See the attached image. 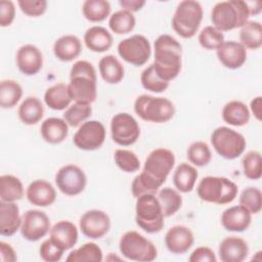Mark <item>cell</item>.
Wrapping results in <instances>:
<instances>
[{"label": "cell", "mask_w": 262, "mask_h": 262, "mask_svg": "<svg viewBox=\"0 0 262 262\" xmlns=\"http://www.w3.org/2000/svg\"><path fill=\"white\" fill-rule=\"evenodd\" d=\"M154 68L157 74L165 81L175 79L181 71L182 47L172 36L164 34L159 36L155 43Z\"/></svg>", "instance_id": "obj_1"}, {"label": "cell", "mask_w": 262, "mask_h": 262, "mask_svg": "<svg viewBox=\"0 0 262 262\" xmlns=\"http://www.w3.org/2000/svg\"><path fill=\"white\" fill-rule=\"evenodd\" d=\"M69 93L75 102L91 104L97 96L96 72L87 60L76 61L70 72Z\"/></svg>", "instance_id": "obj_2"}, {"label": "cell", "mask_w": 262, "mask_h": 262, "mask_svg": "<svg viewBox=\"0 0 262 262\" xmlns=\"http://www.w3.org/2000/svg\"><path fill=\"white\" fill-rule=\"evenodd\" d=\"M250 9L247 1L228 0L214 5L211 11V21L220 32L242 28L250 17Z\"/></svg>", "instance_id": "obj_3"}, {"label": "cell", "mask_w": 262, "mask_h": 262, "mask_svg": "<svg viewBox=\"0 0 262 262\" xmlns=\"http://www.w3.org/2000/svg\"><path fill=\"white\" fill-rule=\"evenodd\" d=\"M237 190V185L233 181L219 176L204 177L196 187L201 200L217 205L231 203L236 198Z\"/></svg>", "instance_id": "obj_4"}, {"label": "cell", "mask_w": 262, "mask_h": 262, "mask_svg": "<svg viewBox=\"0 0 262 262\" xmlns=\"http://www.w3.org/2000/svg\"><path fill=\"white\" fill-rule=\"evenodd\" d=\"M136 224L147 233H156L164 227V215L155 193H144L136 198Z\"/></svg>", "instance_id": "obj_5"}, {"label": "cell", "mask_w": 262, "mask_h": 262, "mask_svg": "<svg viewBox=\"0 0 262 262\" xmlns=\"http://www.w3.org/2000/svg\"><path fill=\"white\" fill-rule=\"evenodd\" d=\"M203 8L200 2L194 0L181 1L172 17V28L182 38H192L202 23Z\"/></svg>", "instance_id": "obj_6"}, {"label": "cell", "mask_w": 262, "mask_h": 262, "mask_svg": "<svg viewBox=\"0 0 262 262\" xmlns=\"http://www.w3.org/2000/svg\"><path fill=\"white\" fill-rule=\"evenodd\" d=\"M134 111L143 121L152 123H165L175 115V106L166 97H156L142 94L135 99Z\"/></svg>", "instance_id": "obj_7"}, {"label": "cell", "mask_w": 262, "mask_h": 262, "mask_svg": "<svg viewBox=\"0 0 262 262\" xmlns=\"http://www.w3.org/2000/svg\"><path fill=\"white\" fill-rule=\"evenodd\" d=\"M174 164L175 156L170 149L156 148L147 156L140 174L159 189L165 183Z\"/></svg>", "instance_id": "obj_8"}, {"label": "cell", "mask_w": 262, "mask_h": 262, "mask_svg": "<svg viewBox=\"0 0 262 262\" xmlns=\"http://www.w3.org/2000/svg\"><path fill=\"white\" fill-rule=\"evenodd\" d=\"M119 248L122 255L132 261L150 262L158 256L155 245L134 230L127 231L121 236Z\"/></svg>", "instance_id": "obj_9"}, {"label": "cell", "mask_w": 262, "mask_h": 262, "mask_svg": "<svg viewBox=\"0 0 262 262\" xmlns=\"http://www.w3.org/2000/svg\"><path fill=\"white\" fill-rule=\"evenodd\" d=\"M211 143L217 154L226 160L238 158L247 145L244 135L225 126L218 127L212 132Z\"/></svg>", "instance_id": "obj_10"}, {"label": "cell", "mask_w": 262, "mask_h": 262, "mask_svg": "<svg viewBox=\"0 0 262 262\" xmlns=\"http://www.w3.org/2000/svg\"><path fill=\"white\" fill-rule=\"evenodd\" d=\"M119 55L127 62L140 67L147 62L151 54L148 40L142 35H133L118 44Z\"/></svg>", "instance_id": "obj_11"}, {"label": "cell", "mask_w": 262, "mask_h": 262, "mask_svg": "<svg viewBox=\"0 0 262 262\" xmlns=\"http://www.w3.org/2000/svg\"><path fill=\"white\" fill-rule=\"evenodd\" d=\"M111 134L117 144L129 146L137 141L140 128L137 121L130 114L119 113L112 118Z\"/></svg>", "instance_id": "obj_12"}, {"label": "cell", "mask_w": 262, "mask_h": 262, "mask_svg": "<svg viewBox=\"0 0 262 262\" xmlns=\"http://www.w3.org/2000/svg\"><path fill=\"white\" fill-rule=\"evenodd\" d=\"M105 139V128L99 121H86L74 135V144L82 150H95Z\"/></svg>", "instance_id": "obj_13"}, {"label": "cell", "mask_w": 262, "mask_h": 262, "mask_svg": "<svg viewBox=\"0 0 262 262\" xmlns=\"http://www.w3.org/2000/svg\"><path fill=\"white\" fill-rule=\"evenodd\" d=\"M57 188L67 195H77L81 193L87 183L84 171L73 164L61 167L55 175Z\"/></svg>", "instance_id": "obj_14"}, {"label": "cell", "mask_w": 262, "mask_h": 262, "mask_svg": "<svg viewBox=\"0 0 262 262\" xmlns=\"http://www.w3.org/2000/svg\"><path fill=\"white\" fill-rule=\"evenodd\" d=\"M50 231V220L40 210H28L21 217L20 233L30 242H37Z\"/></svg>", "instance_id": "obj_15"}, {"label": "cell", "mask_w": 262, "mask_h": 262, "mask_svg": "<svg viewBox=\"0 0 262 262\" xmlns=\"http://www.w3.org/2000/svg\"><path fill=\"white\" fill-rule=\"evenodd\" d=\"M82 233L92 239L105 235L111 228V220L106 213L100 210H89L80 218L79 222Z\"/></svg>", "instance_id": "obj_16"}, {"label": "cell", "mask_w": 262, "mask_h": 262, "mask_svg": "<svg viewBox=\"0 0 262 262\" xmlns=\"http://www.w3.org/2000/svg\"><path fill=\"white\" fill-rule=\"evenodd\" d=\"M16 66L26 76L36 75L43 67V54L35 45L26 44L16 52Z\"/></svg>", "instance_id": "obj_17"}, {"label": "cell", "mask_w": 262, "mask_h": 262, "mask_svg": "<svg viewBox=\"0 0 262 262\" xmlns=\"http://www.w3.org/2000/svg\"><path fill=\"white\" fill-rule=\"evenodd\" d=\"M192 231L183 225L172 226L165 235V245L173 254H183L193 245Z\"/></svg>", "instance_id": "obj_18"}, {"label": "cell", "mask_w": 262, "mask_h": 262, "mask_svg": "<svg viewBox=\"0 0 262 262\" xmlns=\"http://www.w3.org/2000/svg\"><path fill=\"white\" fill-rule=\"evenodd\" d=\"M219 61L227 69L241 68L247 60V49L236 41H224L217 49Z\"/></svg>", "instance_id": "obj_19"}, {"label": "cell", "mask_w": 262, "mask_h": 262, "mask_svg": "<svg viewBox=\"0 0 262 262\" xmlns=\"http://www.w3.org/2000/svg\"><path fill=\"white\" fill-rule=\"evenodd\" d=\"M26 195L32 205L38 207H47L55 202L56 191L52 184L48 181L37 179L29 184Z\"/></svg>", "instance_id": "obj_20"}, {"label": "cell", "mask_w": 262, "mask_h": 262, "mask_svg": "<svg viewBox=\"0 0 262 262\" xmlns=\"http://www.w3.org/2000/svg\"><path fill=\"white\" fill-rule=\"evenodd\" d=\"M249 253L246 241L237 236H227L219 245L218 254L222 262H242Z\"/></svg>", "instance_id": "obj_21"}, {"label": "cell", "mask_w": 262, "mask_h": 262, "mask_svg": "<svg viewBox=\"0 0 262 262\" xmlns=\"http://www.w3.org/2000/svg\"><path fill=\"white\" fill-rule=\"evenodd\" d=\"M49 238L61 250L67 251L77 244L78 229L71 221L61 220L50 228Z\"/></svg>", "instance_id": "obj_22"}, {"label": "cell", "mask_w": 262, "mask_h": 262, "mask_svg": "<svg viewBox=\"0 0 262 262\" xmlns=\"http://www.w3.org/2000/svg\"><path fill=\"white\" fill-rule=\"evenodd\" d=\"M252 221V214L242 205L226 209L221 215V223L228 231L242 232L246 230Z\"/></svg>", "instance_id": "obj_23"}, {"label": "cell", "mask_w": 262, "mask_h": 262, "mask_svg": "<svg viewBox=\"0 0 262 262\" xmlns=\"http://www.w3.org/2000/svg\"><path fill=\"white\" fill-rule=\"evenodd\" d=\"M19 208L14 202L0 201V234L11 236L20 229Z\"/></svg>", "instance_id": "obj_24"}, {"label": "cell", "mask_w": 262, "mask_h": 262, "mask_svg": "<svg viewBox=\"0 0 262 262\" xmlns=\"http://www.w3.org/2000/svg\"><path fill=\"white\" fill-rule=\"evenodd\" d=\"M40 132L46 142L57 144L67 138L69 133V125L63 119L52 117L43 121Z\"/></svg>", "instance_id": "obj_25"}, {"label": "cell", "mask_w": 262, "mask_h": 262, "mask_svg": "<svg viewBox=\"0 0 262 262\" xmlns=\"http://www.w3.org/2000/svg\"><path fill=\"white\" fill-rule=\"evenodd\" d=\"M82 51L80 39L74 35L59 37L53 45V52L56 58L61 61H71L78 57Z\"/></svg>", "instance_id": "obj_26"}, {"label": "cell", "mask_w": 262, "mask_h": 262, "mask_svg": "<svg viewBox=\"0 0 262 262\" xmlns=\"http://www.w3.org/2000/svg\"><path fill=\"white\" fill-rule=\"evenodd\" d=\"M84 42L87 48L94 52H104L113 45V36L103 27L93 26L84 34Z\"/></svg>", "instance_id": "obj_27"}, {"label": "cell", "mask_w": 262, "mask_h": 262, "mask_svg": "<svg viewBox=\"0 0 262 262\" xmlns=\"http://www.w3.org/2000/svg\"><path fill=\"white\" fill-rule=\"evenodd\" d=\"M98 69L101 78L108 84H118L124 78L125 71L123 64L116 56L112 54L100 58Z\"/></svg>", "instance_id": "obj_28"}, {"label": "cell", "mask_w": 262, "mask_h": 262, "mask_svg": "<svg viewBox=\"0 0 262 262\" xmlns=\"http://www.w3.org/2000/svg\"><path fill=\"white\" fill-rule=\"evenodd\" d=\"M222 119L225 123L231 126L241 127L248 124L250 120V111L244 102L232 100L223 106Z\"/></svg>", "instance_id": "obj_29"}, {"label": "cell", "mask_w": 262, "mask_h": 262, "mask_svg": "<svg viewBox=\"0 0 262 262\" xmlns=\"http://www.w3.org/2000/svg\"><path fill=\"white\" fill-rule=\"evenodd\" d=\"M44 101L47 106L54 111H62L68 107L72 101L68 85L64 83H57L49 87L45 91Z\"/></svg>", "instance_id": "obj_30"}, {"label": "cell", "mask_w": 262, "mask_h": 262, "mask_svg": "<svg viewBox=\"0 0 262 262\" xmlns=\"http://www.w3.org/2000/svg\"><path fill=\"white\" fill-rule=\"evenodd\" d=\"M198 179L196 169L187 163L177 166L173 174L174 186L181 192H189L193 189Z\"/></svg>", "instance_id": "obj_31"}, {"label": "cell", "mask_w": 262, "mask_h": 262, "mask_svg": "<svg viewBox=\"0 0 262 262\" xmlns=\"http://www.w3.org/2000/svg\"><path fill=\"white\" fill-rule=\"evenodd\" d=\"M17 113L24 124L35 125L43 118L44 107L37 97L29 96L20 103Z\"/></svg>", "instance_id": "obj_32"}, {"label": "cell", "mask_w": 262, "mask_h": 262, "mask_svg": "<svg viewBox=\"0 0 262 262\" xmlns=\"http://www.w3.org/2000/svg\"><path fill=\"white\" fill-rule=\"evenodd\" d=\"M239 43L246 49H259L262 46V26L259 21L248 20L239 31Z\"/></svg>", "instance_id": "obj_33"}, {"label": "cell", "mask_w": 262, "mask_h": 262, "mask_svg": "<svg viewBox=\"0 0 262 262\" xmlns=\"http://www.w3.org/2000/svg\"><path fill=\"white\" fill-rule=\"evenodd\" d=\"M24 195L21 181L13 175L0 177V200L2 202H16Z\"/></svg>", "instance_id": "obj_34"}, {"label": "cell", "mask_w": 262, "mask_h": 262, "mask_svg": "<svg viewBox=\"0 0 262 262\" xmlns=\"http://www.w3.org/2000/svg\"><path fill=\"white\" fill-rule=\"evenodd\" d=\"M157 198L161 205L164 217L174 215L182 206V198L180 193L171 187L162 188Z\"/></svg>", "instance_id": "obj_35"}, {"label": "cell", "mask_w": 262, "mask_h": 262, "mask_svg": "<svg viewBox=\"0 0 262 262\" xmlns=\"http://www.w3.org/2000/svg\"><path fill=\"white\" fill-rule=\"evenodd\" d=\"M21 86L14 80H2L0 83V105L3 108L13 107L21 98Z\"/></svg>", "instance_id": "obj_36"}, {"label": "cell", "mask_w": 262, "mask_h": 262, "mask_svg": "<svg viewBox=\"0 0 262 262\" xmlns=\"http://www.w3.org/2000/svg\"><path fill=\"white\" fill-rule=\"evenodd\" d=\"M82 11L86 19L99 23L110 15L111 5L106 0H86L83 3Z\"/></svg>", "instance_id": "obj_37"}, {"label": "cell", "mask_w": 262, "mask_h": 262, "mask_svg": "<svg viewBox=\"0 0 262 262\" xmlns=\"http://www.w3.org/2000/svg\"><path fill=\"white\" fill-rule=\"evenodd\" d=\"M135 17L132 12L121 9L113 13L108 20L110 29L118 35H125L130 33L135 27Z\"/></svg>", "instance_id": "obj_38"}, {"label": "cell", "mask_w": 262, "mask_h": 262, "mask_svg": "<svg viewBox=\"0 0 262 262\" xmlns=\"http://www.w3.org/2000/svg\"><path fill=\"white\" fill-rule=\"evenodd\" d=\"M66 260L68 262H100L102 261V251L95 243H86L80 248L72 251Z\"/></svg>", "instance_id": "obj_39"}, {"label": "cell", "mask_w": 262, "mask_h": 262, "mask_svg": "<svg viewBox=\"0 0 262 262\" xmlns=\"http://www.w3.org/2000/svg\"><path fill=\"white\" fill-rule=\"evenodd\" d=\"M91 113L92 108L90 104L75 102L66 110L63 114V120L68 123L69 126L78 127L91 116Z\"/></svg>", "instance_id": "obj_40"}, {"label": "cell", "mask_w": 262, "mask_h": 262, "mask_svg": "<svg viewBox=\"0 0 262 262\" xmlns=\"http://www.w3.org/2000/svg\"><path fill=\"white\" fill-rule=\"evenodd\" d=\"M187 160L194 166L204 167L211 161L212 154L209 145L204 141L192 142L186 150Z\"/></svg>", "instance_id": "obj_41"}, {"label": "cell", "mask_w": 262, "mask_h": 262, "mask_svg": "<svg viewBox=\"0 0 262 262\" xmlns=\"http://www.w3.org/2000/svg\"><path fill=\"white\" fill-rule=\"evenodd\" d=\"M140 81L144 89L151 92H156V93H161L165 91L169 86V82L163 80L157 74L152 63L142 71L140 76Z\"/></svg>", "instance_id": "obj_42"}, {"label": "cell", "mask_w": 262, "mask_h": 262, "mask_svg": "<svg viewBox=\"0 0 262 262\" xmlns=\"http://www.w3.org/2000/svg\"><path fill=\"white\" fill-rule=\"evenodd\" d=\"M262 160L261 154L257 150H251L243 158V170L247 178L252 180H258L262 176Z\"/></svg>", "instance_id": "obj_43"}, {"label": "cell", "mask_w": 262, "mask_h": 262, "mask_svg": "<svg viewBox=\"0 0 262 262\" xmlns=\"http://www.w3.org/2000/svg\"><path fill=\"white\" fill-rule=\"evenodd\" d=\"M239 205L245 207L251 214H257L262 209V193L257 187L249 186L239 195Z\"/></svg>", "instance_id": "obj_44"}, {"label": "cell", "mask_w": 262, "mask_h": 262, "mask_svg": "<svg viewBox=\"0 0 262 262\" xmlns=\"http://www.w3.org/2000/svg\"><path fill=\"white\" fill-rule=\"evenodd\" d=\"M114 160L116 165L124 172L133 173L140 167V162L135 152L129 149L119 148L114 154Z\"/></svg>", "instance_id": "obj_45"}, {"label": "cell", "mask_w": 262, "mask_h": 262, "mask_svg": "<svg viewBox=\"0 0 262 262\" xmlns=\"http://www.w3.org/2000/svg\"><path fill=\"white\" fill-rule=\"evenodd\" d=\"M199 42L207 50H217L224 42V35L215 27L207 26L199 34Z\"/></svg>", "instance_id": "obj_46"}, {"label": "cell", "mask_w": 262, "mask_h": 262, "mask_svg": "<svg viewBox=\"0 0 262 262\" xmlns=\"http://www.w3.org/2000/svg\"><path fill=\"white\" fill-rule=\"evenodd\" d=\"M63 250L57 247L50 238L44 241L39 249L40 257L46 262H57L61 259Z\"/></svg>", "instance_id": "obj_47"}, {"label": "cell", "mask_w": 262, "mask_h": 262, "mask_svg": "<svg viewBox=\"0 0 262 262\" xmlns=\"http://www.w3.org/2000/svg\"><path fill=\"white\" fill-rule=\"evenodd\" d=\"M17 4L20 10L29 16H40L47 8L46 0H18Z\"/></svg>", "instance_id": "obj_48"}, {"label": "cell", "mask_w": 262, "mask_h": 262, "mask_svg": "<svg viewBox=\"0 0 262 262\" xmlns=\"http://www.w3.org/2000/svg\"><path fill=\"white\" fill-rule=\"evenodd\" d=\"M15 16V6L10 0L0 1V26L8 27L12 24Z\"/></svg>", "instance_id": "obj_49"}, {"label": "cell", "mask_w": 262, "mask_h": 262, "mask_svg": "<svg viewBox=\"0 0 262 262\" xmlns=\"http://www.w3.org/2000/svg\"><path fill=\"white\" fill-rule=\"evenodd\" d=\"M188 260L190 262H216L217 258L210 248L199 247L190 254Z\"/></svg>", "instance_id": "obj_50"}, {"label": "cell", "mask_w": 262, "mask_h": 262, "mask_svg": "<svg viewBox=\"0 0 262 262\" xmlns=\"http://www.w3.org/2000/svg\"><path fill=\"white\" fill-rule=\"evenodd\" d=\"M16 259L17 257L13 248L5 242H0V260L2 262H14Z\"/></svg>", "instance_id": "obj_51"}, {"label": "cell", "mask_w": 262, "mask_h": 262, "mask_svg": "<svg viewBox=\"0 0 262 262\" xmlns=\"http://www.w3.org/2000/svg\"><path fill=\"white\" fill-rule=\"evenodd\" d=\"M119 4L123 7V9L128 10L130 12H135L140 10L144 4V0H120Z\"/></svg>", "instance_id": "obj_52"}, {"label": "cell", "mask_w": 262, "mask_h": 262, "mask_svg": "<svg viewBox=\"0 0 262 262\" xmlns=\"http://www.w3.org/2000/svg\"><path fill=\"white\" fill-rule=\"evenodd\" d=\"M250 107H251V111H252L254 117L258 121H261L262 120V97L257 96V97L253 98L251 100Z\"/></svg>", "instance_id": "obj_53"}]
</instances>
